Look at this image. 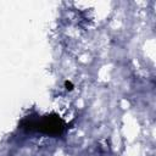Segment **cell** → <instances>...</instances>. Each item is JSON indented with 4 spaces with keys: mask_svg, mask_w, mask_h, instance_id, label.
Returning <instances> with one entry per match:
<instances>
[{
    "mask_svg": "<svg viewBox=\"0 0 156 156\" xmlns=\"http://www.w3.org/2000/svg\"><path fill=\"white\" fill-rule=\"evenodd\" d=\"M38 129L45 132V133H50V134H56L60 133L62 129V123L60 119L57 118H51V117H46L39 126Z\"/></svg>",
    "mask_w": 156,
    "mask_h": 156,
    "instance_id": "6da1fadb",
    "label": "cell"
}]
</instances>
